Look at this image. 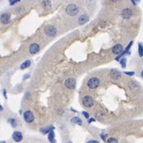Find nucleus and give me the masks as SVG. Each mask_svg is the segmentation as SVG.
Segmentation results:
<instances>
[{"mask_svg":"<svg viewBox=\"0 0 143 143\" xmlns=\"http://www.w3.org/2000/svg\"><path fill=\"white\" fill-rule=\"evenodd\" d=\"M79 7L77 5H74V4L68 5V6L66 7V9H65L66 13H68L69 16H74L77 15V13H79Z\"/></svg>","mask_w":143,"mask_h":143,"instance_id":"obj_1","label":"nucleus"},{"mask_svg":"<svg viewBox=\"0 0 143 143\" xmlns=\"http://www.w3.org/2000/svg\"><path fill=\"white\" fill-rule=\"evenodd\" d=\"M99 83H100V81L99 79L97 77H93V78H91L88 81V88L91 89V90H94L96 88H97L99 85Z\"/></svg>","mask_w":143,"mask_h":143,"instance_id":"obj_2","label":"nucleus"},{"mask_svg":"<svg viewBox=\"0 0 143 143\" xmlns=\"http://www.w3.org/2000/svg\"><path fill=\"white\" fill-rule=\"evenodd\" d=\"M82 104L85 108H91L93 106V104H94L93 99L91 97V96H85V97L82 99Z\"/></svg>","mask_w":143,"mask_h":143,"instance_id":"obj_3","label":"nucleus"},{"mask_svg":"<svg viewBox=\"0 0 143 143\" xmlns=\"http://www.w3.org/2000/svg\"><path fill=\"white\" fill-rule=\"evenodd\" d=\"M56 28L53 25H47L45 27V33L48 36H54L56 34Z\"/></svg>","mask_w":143,"mask_h":143,"instance_id":"obj_4","label":"nucleus"},{"mask_svg":"<svg viewBox=\"0 0 143 143\" xmlns=\"http://www.w3.org/2000/svg\"><path fill=\"white\" fill-rule=\"evenodd\" d=\"M24 119L27 123H31L34 120V115L32 113V111H26L24 113Z\"/></svg>","mask_w":143,"mask_h":143,"instance_id":"obj_5","label":"nucleus"},{"mask_svg":"<svg viewBox=\"0 0 143 143\" xmlns=\"http://www.w3.org/2000/svg\"><path fill=\"white\" fill-rule=\"evenodd\" d=\"M76 79L74 78H68L65 80V85L69 89H74L76 87Z\"/></svg>","mask_w":143,"mask_h":143,"instance_id":"obj_6","label":"nucleus"},{"mask_svg":"<svg viewBox=\"0 0 143 143\" xmlns=\"http://www.w3.org/2000/svg\"><path fill=\"white\" fill-rule=\"evenodd\" d=\"M12 138L16 142H20L22 140L23 136L20 131H14L13 133V135H12Z\"/></svg>","mask_w":143,"mask_h":143,"instance_id":"obj_7","label":"nucleus"},{"mask_svg":"<svg viewBox=\"0 0 143 143\" xmlns=\"http://www.w3.org/2000/svg\"><path fill=\"white\" fill-rule=\"evenodd\" d=\"M122 51H123V47L120 44H117L116 45H114L112 49L113 53H114L116 55H120L122 53Z\"/></svg>","mask_w":143,"mask_h":143,"instance_id":"obj_8","label":"nucleus"},{"mask_svg":"<svg viewBox=\"0 0 143 143\" xmlns=\"http://www.w3.org/2000/svg\"><path fill=\"white\" fill-rule=\"evenodd\" d=\"M39 50H40V46L37 43H33L30 45V47H29V51H30V53L31 54H35L38 53Z\"/></svg>","mask_w":143,"mask_h":143,"instance_id":"obj_9","label":"nucleus"},{"mask_svg":"<svg viewBox=\"0 0 143 143\" xmlns=\"http://www.w3.org/2000/svg\"><path fill=\"white\" fill-rule=\"evenodd\" d=\"M0 21L4 25L8 24L11 22V16H10V15L7 14V13H3L1 16V17H0Z\"/></svg>","mask_w":143,"mask_h":143,"instance_id":"obj_10","label":"nucleus"},{"mask_svg":"<svg viewBox=\"0 0 143 143\" xmlns=\"http://www.w3.org/2000/svg\"><path fill=\"white\" fill-rule=\"evenodd\" d=\"M131 15H132V10L130 8H125L122 12V16L126 20L130 19Z\"/></svg>","mask_w":143,"mask_h":143,"instance_id":"obj_11","label":"nucleus"},{"mask_svg":"<svg viewBox=\"0 0 143 143\" xmlns=\"http://www.w3.org/2000/svg\"><path fill=\"white\" fill-rule=\"evenodd\" d=\"M110 76H111V78L113 79H119L121 77V73L117 70H111Z\"/></svg>","mask_w":143,"mask_h":143,"instance_id":"obj_12","label":"nucleus"},{"mask_svg":"<svg viewBox=\"0 0 143 143\" xmlns=\"http://www.w3.org/2000/svg\"><path fill=\"white\" fill-rule=\"evenodd\" d=\"M89 21V17L88 15L86 14H83L79 18V23L80 25H84L85 23H87Z\"/></svg>","mask_w":143,"mask_h":143,"instance_id":"obj_13","label":"nucleus"},{"mask_svg":"<svg viewBox=\"0 0 143 143\" xmlns=\"http://www.w3.org/2000/svg\"><path fill=\"white\" fill-rule=\"evenodd\" d=\"M47 138H48V140L51 143L56 142V140H55V134H54L53 130H51L48 133V137H47Z\"/></svg>","mask_w":143,"mask_h":143,"instance_id":"obj_14","label":"nucleus"},{"mask_svg":"<svg viewBox=\"0 0 143 143\" xmlns=\"http://www.w3.org/2000/svg\"><path fill=\"white\" fill-rule=\"evenodd\" d=\"M71 122L74 124H77L79 125H82V119H81L79 117H73L71 119Z\"/></svg>","mask_w":143,"mask_h":143,"instance_id":"obj_15","label":"nucleus"},{"mask_svg":"<svg viewBox=\"0 0 143 143\" xmlns=\"http://www.w3.org/2000/svg\"><path fill=\"white\" fill-rule=\"evenodd\" d=\"M31 60H26V61H25L21 66H20V68L22 69V70H25V69H26L30 65H31Z\"/></svg>","mask_w":143,"mask_h":143,"instance_id":"obj_16","label":"nucleus"},{"mask_svg":"<svg viewBox=\"0 0 143 143\" xmlns=\"http://www.w3.org/2000/svg\"><path fill=\"white\" fill-rule=\"evenodd\" d=\"M138 52H139V56L140 57H142L143 56V44L142 43H139V50H138Z\"/></svg>","mask_w":143,"mask_h":143,"instance_id":"obj_17","label":"nucleus"},{"mask_svg":"<svg viewBox=\"0 0 143 143\" xmlns=\"http://www.w3.org/2000/svg\"><path fill=\"white\" fill-rule=\"evenodd\" d=\"M120 64L122 65V68H125L126 67V62H127V60L125 58H122L121 60H120Z\"/></svg>","mask_w":143,"mask_h":143,"instance_id":"obj_18","label":"nucleus"},{"mask_svg":"<svg viewBox=\"0 0 143 143\" xmlns=\"http://www.w3.org/2000/svg\"><path fill=\"white\" fill-rule=\"evenodd\" d=\"M107 143H118V140H117L116 138H109L107 141Z\"/></svg>","mask_w":143,"mask_h":143,"instance_id":"obj_19","label":"nucleus"},{"mask_svg":"<svg viewBox=\"0 0 143 143\" xmlns=\"http://www.w3.org/2000/svg\"><path fill=\"white\" fill-rule=\"evenodd\" d=\"M20 0H9V2H10V5H13L14 4H16V2H19Z\"/></svg>","mask_w":143,"mask_h":143,"instance_id":"obj_20","label":"nucleus"},{"mask_svg":"<svg viewBox=\"0 0 143 143\" xmlns=\"http://www.w3.org/2000/svg\"><path fill=\"white\" fill-rule=\"evenodd\" d=\"M82 114H83V116H85L86 119H88V117H89V114H88V112H86V111H83V112H82Z\"/></svg>","mask_w":143,"mask_h":143,"instance_id":"obj_21","label":"nucleus"},{"mask_svg":"<svg viewBox=\"0 0 143 143\" xmlns=\"http://www.w3.org/2000/svg\"><path fill=\"white\" fill-rule=\"evenodd\" d=\"M125 73L127 74V75H128V76H130V77L134 75V72H125Z\"/></svg>","mask_w":143,"mask_h":143,"instance_id":"obj_22","label":"nucleus"},{"mask_svg":"<svg viewBox=\"0 0 143 143\" xmlns=\"http://www.w3.org/2000/svg\"><path fill=\"white\" fill-rule=\"evenodd\" d=\"M87 143H99L98 141L97 140H90V141H88Z\"/></svg>","mask_w":143,"mask_h":143,"instance_id":"obj_23","label":"nucleus"},{"mask_svg":"<svg viewBox=\"0 0 143 143\" xmlns=\"http://www.w3.org/2000/svg\"><path fill=\"white\" fill-rule=\"evenodd\" d=\"M131 1H132V2L134 3V5H136V2H139V0H131Z\"/></svg>","mask_w":143,"mask_h":143,"instance_id":"obj_24","label":"nucleus"},{"mask_svg":"<svg viewBox=\"0 0 143 143\" xmlns=\"http://www.w3.org/2000/svg\"><path fill=\"white\" fill-rule=\"evenodd\" d=\"M2 110H3V108H2V106L0 104V111H2Z\"/></svg>","mask_w":143,"mask_h":143,"instance_id":"obj_25","label":"nucleus"},{"mask_svg":"<svg viewBox=\"0 0 143 143\" xmlns=\"http://www.w3.org/2000/svg\"><path fill=\"white\" fill-rule=\"evenodd\" d=\"M141 77L143 78V70L142 71V72H141Z\"/></svg>","mask_w":143,"mask_h":143,"instance_id":"obj_26","label":"nucleus"},{"mask_svg":"<svg viewBox=\"0 0 143 143\" xmlns=\"http://www.w3.org/2000/svg\"><path fill=\"white\" fill-rule=\"evenodd\" d=\"M0 143H6V142H5V141H1Z\"/></svg>","mask_w":143,"mask_h":143,"instance_id":"obj_27","label":"nucleus"},{"mask_svg":"<svg viewBox=\"0 0 143 143\" xmlns=\"http://www.w3.org/2000/svg\"><path fill=\"white\" fill-rule=\"evenodd\" d=\"M68 143H72V142H68Z\"/></svg>","mask_w":143,"mask_h":143,"instance_id":"obj_28","label":"nucleus"}]
</instances>
